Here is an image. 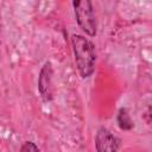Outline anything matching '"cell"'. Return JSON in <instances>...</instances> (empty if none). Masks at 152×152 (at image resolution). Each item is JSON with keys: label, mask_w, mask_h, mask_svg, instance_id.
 Masks as SVG:
<instances>
[{"label": "cell", "mask_w": 152, "mask_h": 152, "mask_svg": "<svg viewBox=\"0 0 152 152\" xmlns=\"http://www.w3.org/2000/svg\"><path fill=\"white\" fill-rule=\"evenodd\" d=\"M74 14L78 27L89 37L96 36V18L91 0H72Z\"/></svg>", "instance_id": "7a4b0ae2"}, {"label": "cell", "mask_w": 152, "mask_h": 152, "mask_svg": "<svg viewBox=\"0 0 152 152\" xmlns=\"http://www.w3.org/2000/svg\"><path fill=\"white\" fill-rule=\"evenodd\" d=\"M52 65L50 62H45L38 76V91L44 102H50L52 100Z\"/></svg>", "instance_id": "277c9868"}, {"label": "cell", "mask_w": 152, "mask_h": 152, "mask_svg": "<svg viewBox=\"0 0 152 152\" xmlns=\"http://www.w3.org/2000/svg\"><path fill=\"white\" fill-rule=\"evenodd\" d=\"M71 45L75 57L76 68L82 78L90 77L95 71L96 64V52L95 45L91 40L82 34L71 36Z\"/></svg>", "instance_id": "6da1fadb"}, {"label": "cell", "mask_w": 152, "mask_h": 152, "mask_svg": "<svg viewBox=\"0 0 152 152\" xmlns=\"http://www.w3.org/2000/svg\"><path fill=\"white\" fill-rule=\"evenodd\" d=\"M116 121L119 127L122 131H129L133 128V121L128 114V110L126 108H120L118 112V116H116Z\"/></svg>", "instance_id": "5b68a950"}, {"label": "cell", "mask_w": 152, "mask_h": 152, "mask_svg": "<svg viewBox=\"0 0 152 152\" xmlns=\"http://www.w3.org/2000/svg\"><path fill=\"white\" fill-rule=\"evenodd\" d=\"M121 142L109 129L100 127L95 135V148L99 152H116L120 150Z\"/></svg>", "instance_id": "3957f363"}, {"label": "cell", "mask_w": 152, "mask_h": 152, "mask_svg": "<svg viewBox=\"0 0 152 152\" xmlns=\"http://www.w3.org/2000/svg\"><path fill=\"white\" fill-rule=\"evenodd\" d=\"M20 151L21 152H37V151H39V147L32 141H25L21 145Z\"/></svg>", "instance_id": "8992f818"}]
</instances>
